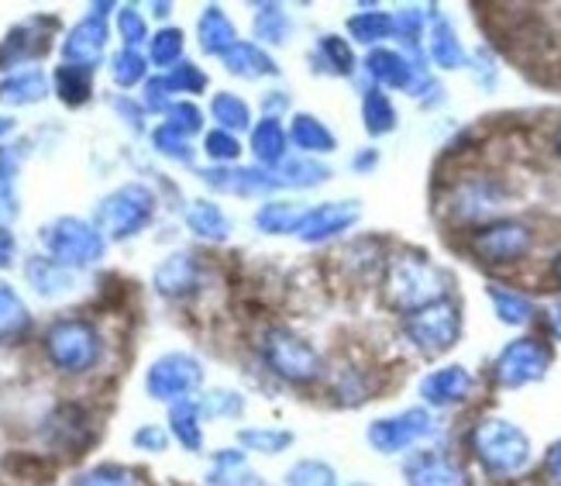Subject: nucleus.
<instances>
[{
	"instance_id": "nucleus-35",
	"label": "nucleus",
	"mask_w": 561,
	"mask_h": 486,
	"mask_svg": "<svg viewBox=\"0 0 561 486\" xmlns=\"http://www.w3.org/2000/svg\"><path fill=\"white\" fill-rule=\"evenodd\" d=\"M207 152H210L214 159L228 162V159L238 156V142H234V135H228V132H210V135H207Z\"/></svg>"
},
{
	"instance_id": "nucleus-15",
	"label": "nucleus",
	"mask_w": 561,
	"mask_h": 486,
	"mask_svg": "<svg viewBox=\"0 0 561 486\" xmlns=\"http://www.w3.org/2000/svg\"><path fill=\"white\" fill-rule=\"evenodd\" d=\"M28 307L21 304V297L8 283H0V342H14L28 331Z\"/></svg>"
},
{
	"instance_id": "nucleus-30",
	"label": "nucleus",
	"mask_w": 561,
	"mask_h": 486,
	"mask_svg": "<svg viewBox=\"0 0 561 486\" xmlns=\"http://www.w3.org/2000/svg\"><path fill=\"white\" fill-rule=\"evenodd\" d=\"M165 83H169V90H173V93H197V90L207 87V77H204V72H201L197 66L180 63V66L165 77Z\"/></svg>"
},
{
	"instance_id": "nucleus-8",
	"label": "nucleus",
	"mask_w": 561,
	"mask_h": 486,
	"mask_svg": "<svg viewBox=\"0 0 561 486\" xmlns=\"http://www.w3.org/2000/svg\"><path fill=\"white\" fill-rule=\"evenodd\" d=\"M424 428H427L424 425V415H403V418H389V421L373 425L369 439L382 452H397V449L410 445L413 439H421Z\"/></svg>"
},
{
	"instance_id": "nucleus-32",
	"label": "nucleus",
	"mask_w": 561,
	"mask_h": 486,
	"mask_svg": "<svg viewBox=\"0 0 561 486\" xmlns=\"http://www.w3.org/2000/svg\"><path fill=\"white\" fill-rule=\"evenodd\" d=\"M241 407H245V400H241L238 394H228V391H214V394L201 404V410H204V415H210V418L241 415Z\"/></svg>"
},
{
	"instance_id": "nucleus-10",
	"label": "nucleus",
	"mask_w": 561,
	"mask_h": 486,
	"mask_svg": "<svg viewBox=\"0 0 561 486\" xmlns=\"http://www.w3.org/2000/svg\"><path fill=\"white\" fill-rule=\"evenodd\" d=\"M48 93L42 69H18L11 77L0 80V101L4 104H35Z\"/></svg>"
},
{
	"instance_id": "nucleus-40",
	"label": "nucleus",
	"mask_w": 561,
	"mask_h": 486,
	"mask_svg": "<svg viewBox=\"0 0 561 486\" xmlns=\"http://www.w3.org/2000/svg\"><path fill=\"white\" fill-rule=\"evenodd\" d=\"M554 473L561 476V449H558V455H554Z\"/></svg>"
},
{
	"instance_id": "nucleus-29",
	"label": "nucleus",
	"mask_w": 561,
	"mask_h": 486,
	"mask_svg": "<svg viewBox=\"0 0 561 486\" xmlns=\"http://www.w3.org/2000/svg\"><path fill=\"white\" fill-rule=\"evenodd\" d=\"M183 53V32L176 29H162L156 38H152V63L156 66H173Z\"/></svg>"
},
{
	"instance_id": "nucleus-27",
	"label": "nucleus",
	"mask_w": 561,
	"mask_h": 486,
	"mask_svg": "<svg viewBox=\"0 0 561 486\" xmlns=\"http://www.w3.org/2000/svg\"><path fill=\"white\" fill-rule=\"evenodd\" d=\"M461 391H466V376L461 373H442V376H434V380H427L424 383V394H427V400H434V404H445V400H455Z\"/></svg>"
},
{
	"instance_id": "nucleus-19",
	"label": "nucleus",
	"mask_w": 561,
	"mask_h": 486,
	"mask_svg": "<svg viewBox=\"0 0 561 486\" xmlns=\"http://www.w3.org/2000/svg\"><path fill=\"white\" fill-rule=\"evenodd\" d=\"M210 114L217 125H221V132H228V135L249 128V108H245V101H238L234 93H217L210 104Z\"/></svg>"
},
{
	"instance_id": "nucleus-11",
	"label": "nucleus",
	"mask_w": 561,
	"mask_h": 486,
	"mask_svg": "<svg viewBox=\"0 0 561 486\" xmlns=\"http://www.w3.org/2000/svg\"><path fill=\"white\" fill-rule=\"evenodd\" d=\"M482 459L510 470V466H520L527 459V445L514 428H503V442L496 439V428H490V431H482Z\"/></svg>"
},
{
	"instance_id": "nucleus-4",
	"label": "nucleus",
	"mask_w": 561,
	"mask_h": 486,
	"mask_svg": "<svg viewBox=\"0 0 561 486\" xmlns=\"http://www.w3.org/2000/svg\"><path fill=\"white\" fill-rule=\"evenodd\" d=\"M201 380H204L201 362L193 355L173 352V355H162L159 362H152L149 376H145V386H149V394L156 400H176L180 404L197 391Z\"/></svg>"
},
{
	"instance_id": "nucleus-41",
	"label": "nucleus",
	"mask_w": 561,
	"mask_h": 486,
	"mask_svg": "<svg viewBox=\"0 0 561 486\" xmlns=\"http://www.w3.org/2000/svg\"><path fill=\"white\" fill-rule=\"evenodd\" d=\"M355 486H362V483H355Z\"/></svg>"
},
{
	"instance_id": "nucleus-25",
	"label": "nucleus",
	"mask_w": 561,
	"mask_h": 486,
	"mask_svg": "<svg viewBox=\"0 0 561 486\" xmlns=\"http://www.w3.org/2000/svg\"><path fill=\"white\" fill-rule=\"evenodd\" d=\"M145 59L135 53V48H125V53H117L114 59H111V72H114V83L117 87H135L141 77H145Z\"/></svg>"
},
{
	"instance_id": "nucleus-13",
	"label": "nucleus",
	"mask_w": 561,
	"mask_h": 486,
	"mask_svg": "<svg viewBox=\"0 0 561 486\" xmlns=\"http://www.w3.org/2000/svg\"><path fill=\"white\" fill-rule=\"evenodd\" d=\"M28 280L42 297H62L72 290V273L56 259H35L28 262Z\"/></svg>"
},
{
	"instance_id": "nucleus-14",
	"label": "nucleus",
	"mask_w": 561,
	"mask_h": 486,
	"mask_svg": "<svg viewBox=\"0 0 561 486\" xmlns=\"http://www.w3.org/2000/svg\"><path fill=\"white\" fill-rule=\"evenodd\" d=\"M252 470H249V463H245V455L241 452H231V449H225V452H217L214 455V466H210V473H207V483L210 486H252Z\"/></svg>"
},
{
	"instance_id": "nucleus-24",
	"label": "nucleus",
	"mask_w": 561,
	"mask_h": 486,
	"mask_svg": "<svg viewBox=\"0 0 561 486\" xmlns=\"http://www.w3.org/2000/svg\"><path fill=\"white\" fill-rule=\"evenodd\" d=\"M348 222H352L348 207H324V211H313L304 217V231H310L317 238V235H331L337 228H345Z\"/></svg>"
},
{
	"instance_id": "nucleus-12",
	"label": "nucleus",
	"mask_w": 561,
	"mask_h": 486,
	"mask_svg": "<svg viewBox=\"0 0 561 486\" xmlns=\"http://www.w3.org/2000/svg\"><path fill=\"white\" fill-rule=\"evenodd\" d=\"M201 45H204V53H210V56H225L238 45L234 24L225 18L221 8H207L204 11V18H201Z\"/></svg>"
},
{
	"instance_id": "nucleus-9",
	"label": "nucleus",
	"mask_w": 561,
	"mask_h": 486,
	"mask_svg": "<svg viewBox=\"0 0 561 486\" xmlns=\"http://www.w3.org/2000/svg\"><path fill=\"white\" fill-rule=\"evenodd\" d=\"M45 48H48V38L42 32H35V21L21 24V29H14L8 35V42L0 45V69H11L24 59H35L45 53Z\"/></svg>"
},
{
	"instance_id": "nucleus-33",
	"label": "nucleus",
	"mask_w": 561,
	"mask_h": 486,
	"mask_svg": "<svg viewBox=\"0 0 561 486\" xmlns=\"http://www.w3.org/2000/svg\"><path fill=\"white\" fill-rule=\"evenodd\" d=\"M169 128H176L180 135H190L201 128V111L193 104H173L169 108Z\"/></svg>"
},
{
	"instance_id": "nucleus-5",
	"label": "nucleus",
	"mask_w": 561,
	"mask_h": 486,
	"mask_svg": "<svg viewBox=\"0 0 561 486\" xmlns=\"http://www.w3.org/2000/svg\"><path fill=\"white\" fill-rule=\"evenodd\" d=\"M262 352H265L270 366L279 376H289V380H297V383H307V380L321 376V359L313 355V349L304 346L300 338L286 335V331H273L270 338H265Z\"/></svg>"
},
{
	"instance_id": "nucleus-21",
	"label": "nucleus",
	"mask_w": 561,
	"mask_h": 486,
	"mask_svg": "<svg viewBox=\"0 0 561 486\" xmlns=\"http://www.w3.org/2000/svg\"><path fill=\"white\" fill-rule=\"evenodd\" d=\"M252 149H255V156H259V159H265V162L283 159V152H286V138H283V128L276 125L273 117L265 121V125H259V128H255Z\"/></svg>"
},
{
	"instance_id": "nucleus-16",
	"label": "nucleus",
	"mask_w": 561,
	"mask_h": 486,
	"mask_svg": "<svg viewBox=\"0 0 561 486\" xmlns=\"http://www.w3.org/2000/svg\"><path fill=\"white\" fill-rule=\"evenodd\" d=\"M169 425H173V434L186 445L197 452L204 445V428H201V407L193 400H180L169 410Z\"/></svg>"
},
{
	"instance_id": "nucleus-6",
	"label": "nucleus",
	"mask_w": 561,
	"mask_h": 486,
	"mask_svg": "<svg viewBox=\"0 0 561 486\" xmlns=\"http://www.w3.org/2000/svg\"><path fill=\"white\" fill-rule=\"evenodd\" d=\"M104 45H107V29H104V21L101 14H90L83 18L77 29H72L62 42V56L72 63V66H90L104 56Z\"/></svg>"
},
{
	"instance_id": "nucleus-26",
	"label": "nucleus",
	"mask_w": 561,
	"mask_h": 486,
	"mask_svg": "<svg viewBox=\"0 0 561 486\" xmlns=\"http://www.w3.org/2000/svg\"><path fill=\"white\" fill-rule=\"evenodd\" d=\"M152 142H156V149H159L165 159H176V162H190V159H193V149H190L186 135H180L176 128H169V125L156 128Z\"/></svg>"
},
{
	"instance_id": "nucleus-17",
	"label": "nucleus",
	"mask_w": 561,
	"mask_h": 486,
	"mask_svg": "<svg viewBox=\"0 0 561 486\" xmlns=\"http://www.w3.org/2000/svg\"><path fill=\"white\" fill-rule=\"evenodd\" d=\"M56 90L66 104H83L93 90V69L90 66H62L56 72Z\"/></svg>"
},
{
	"instance_id": "nucleus-36",
	"label": "nucleus",
	"mask_w": 561,
	"mask_h": 486,
	"mask_svg": "<svg viewBox=\"0 0 561 486\" xmlns=\"http://www.w3.org/2000/svg\"><path fill=\"white\" fill-rule=\"evenodd\" d=\"M18 217V197H14V180H0V228H8Z\"/></svg>"
},
{
	"instance_id": "nucleus-3",
	"label": "nucleus",
	"mask_w": 561,
	"mask_h": 486,
	"mask_svg": "<svg viewBox=\"0 0 561 486\" xmlns=\"http://www.w3.org/2000/svg\"><path fill=\"white\" fill-rule=\"evenodd\" d=\"M42 246L59 265H90L104 256V235L77 217H59L42 231Z\"/></svg>"
},
{
	"instance_id": "nucleus-34",
	"label": "nucleus",
	"mask_w": 561,
	"mask_h": 486,
	"mask_svg": "<svg viewBox=\"0 0 561 486\" xmlns=\"http://www.w3.org/2000/svg\"><path fill=\"white\" fill-rule=\"evenodd\" d=\"M77 486H131L128 476L121 473L117 466H101V470H90L77 479Z\"/></svg>"
},
{
	"instance_id": "nucleus-37",
	"label": "nucleus",
	"mask_w": 561,
	"mask_h": 486,
	"mask_svg": "<svg viewBox=\"0 0 561 486\" xmlns=\"http://www.w3.org/2000/svg\"><path fill=\"white\" fill-rule=\"evenodd\" d=\"M165 431H159L156 425H145V428H138L135 431V445L138 449H152V452H162L165 449Z\"/></svg>"
},
{
	"instance_id": "nucleus-23",
	"label": "nucleus",
	"mask_w": 561,
	"mask_h": 486,
	"mask_svg": "<svg viewBox=\"0 0 561 486\" xmlns=\"http://www.w3.org/2000/svg\"><path fill=\"white\" fill-rule=\"evenodd\" d=\"M293 142H297L300 149H307V152H328L334 145V138L321 125H317L313 117H297V125H293Z\"/></svg>"
},
{
	"instance_id": "nucleus-22",
	"label": "nucleus",
	"mask_w": 561,
	"mask_h": 486,
	"mask_svg": "<svg viewBox=\"0 0 561 486\" xmlns=\"http://www.w3.org/2000/svg\"><path fill=\"white\" fill-rule=\"evenodd\" d=\"M238 439H241V445L252 449V452L276 455V452H283L293 442V434L289 431H276V428H249V431H241Z\"/></svg>"
},
{
	"instance_id": "nucleus-31",
	"label": "nucleus",
	"mask_w": 561,
	"mask_h": 486,
	"mask_svg": "<svg viewBox=\"0 0 561 486\" xmlns=\"http://www.w3.org/2000/svg\"><path fill=\"white\" fill-rule=\"evenodd\" d=\"M117 29H121V38L128 42V48H135L138 42L149 38V29H145V18L138 14V8H121Z\"/></svg>"
},
{
	"instance_id": "nucleus-2",
	"label": "nucleus",
	"mask_w": 561,
	"mask_h": 486,
	"mask_svg": "<svg viewBox=\"0 0 561 486\" xmlns=\"http://www.w3.org/2000/svg\"><path fill=\"white\" fill-rule=\"evenodd\" d=\"M152 211H156L152 193L138 183H128L114 190L96 207V231H107L111 238H131L152 222Z\"/></svg>"
},
{
	"instance_id": "nucleus-38",
	"label": "nucleus",
	"mask_w": 561,
	"mask_h": 486,
	"mask_svg": "<svg viewBox=\"0 0 561 486\" xmlns=\"http://www.w3.org/2000/svg\"><path fill=\"white\" fill-rule=\"evenodd\" d=\"M14 259V238L8 228H0V265H11Z\"/></svg>"
},
{
	"instance_id": "nucleus-18",
	"label": "nucleus",
	"mask_w": 561,
	"mask_h": 486,
	"mask_svg": "<svg viewBox=\"0 0 561 486\" xmlns=\"http://www.w3.org/2000/svg\"><path fill=\"white\" fill-rule=\"evenodd\" d=\"M225 63H228L231 72H238V77H262V72L276 69L273 59L265 56V53H259V48L249 45V42H238L231 53H225Z\"/></svg>"
},
{
	"instance_id": "nucleus-20",
	"label": "nucleus",
	"mask_w": 561,
	"mask_h": 486,
	"mask_svg": "<svg viewBox=\"0 0 561 486\" xmlns=\"http://www.w3.org/2000/svg\"><path fill=\"white\" fill-rule=\"evenodd\" d=\"M186 225L197 231L201 238H225L228 235V217L221 214V207L214 204H193L186 214Z\"/></svg>"
},
{
	"instance_id": "nucleus-28",
	"label": "nucleus",
	"mask_w": 561,
	"mask_h": 486,
	"mask_svg": "<svg viewBox=\"0 0 561 486\" xmlns=\"http://www.w3.org/2000/svg\"><path fill=\"white\" fill-rule=\"evenodd\" d=\"M286 479H289V486H334V473L324 463H313V459L293 466Z\"/></svg>"
},
{
	"instance_id": "nucleus-1",
	"label": "nucleus",
	"mask_w": 561,
	"mask_h": 486,
	"mask_svg": "<svg viewBox=\"0 0 561 486\" xmlns=\"http://www.w3.org/2000/svg\"><path fill=\"white\" fill-rule=\"evenodd\" d=\"M45 352L53 359V366L62 373H87L101 359V335L83 318L56 321L45 335Z\"/></svg>"
},
{
	"instance_id": "nucleus-39",
	"label": "nucleus",
	"mask_w": 561,
	"mask_h": 486,
	"mask_svg": "<svg viewBox=\"0 0 561 486\" xmlns=\"http://www.w3.org/2000/svg\"><path fill=\"white\" fill-rule=\"evenodd\" d=\"M8 132H11V121H8V117H0V138H4Z\"/></svg>"
},
{
	"instance_id": "nucleus-7",
	"label": "nucleus",
	"mask_w": 561,
	"mask_h": 486,
	"mask_svg": "<svg viewBox=\"0 0 561 486\" xmlns=\"http://www.w3.org/2000/svg\"><path fill=\"white\" fill-rule=\"evenodd\" d=\"M197 280H201V270H197V262H193V256H169L156 273V286L165 297L193 294V290H197Z\"/></svg>"
}]
</instances>
